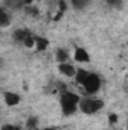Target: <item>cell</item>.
<instances>
[{
	"label": "cell",
	"instance_id": "obj_1",
	"mask_svg": "<svg viewBox=\"0 0 128 130\" xmlns=\"http://www.w3.org/2000/svg\"><path fill=\"white\" fill-rule=\"evenodd\" d=\"M78 101L80 95L71 91H63L60 95V107H62V113L65 117L74 115L78 110Z\"/></svg>",
	"mask_w": 128,
	"mask_h": 130
},
{
	"label": "cell",
	"instance_id": "obj_2",
	"mask_svg": "<svg viewBox=\"0 0 128 130\" xmlns=\"http://www.w3.org/2000/svg\"><path fill=\"white\" fill-rule=\"evenodd\" d=\"M102 107H104V101H102L101 98H96V97L80 98V101H78V109H80L83 113H86V115L96 113V112H99Z\"/></svg>",
	"mask_w": 128,
	"mask_h": 130
},
{
	"label": "cell",
	"instance_id": "obj_3",
	"mask_svg": "<svg viewBox=\"0 0 128 130\" xmlns=\"http://www.w3.org/2000/svg\"><path fill=\"white\" fill-rule=\"evenodd\" d=\"M81 86L84 88L86 94L94 95V94H96L99 91V88H101V77L96 73H89L88 77H86V80H84V83Z\"/></svg>",
	"mask_w": 128,
	"mask_h": 130
},
{
	"label": "cell",
	"instance_id": "obj_4",
	"mask_svg": "<svg viewBox=\"0 0 128 130\" xmlns=\"http://www.w3.org/2000/svg\"><path fill=\"white\" fill-rule=\"evenodd\" d=\"M74 59H75V62L86 64V62L91 61V56H89V53H88L86 48H83V47H75V50H74Z\"/></svg>",
	"mask_w": 128,
	"mask_h": 130
},
{
	"label": "cell",
	"instance_id": "obj_5",
	"mask_svg": "<svg viewBox=\"0 0 128 130\" xmlns=\"http://www.w3.org/2000/svg\"><path fill=\"white\" fill-rule=\"evenodd\" d=\"M57 70L60 74H63L65 77H74L75 74V67L71 65L69 62H63V64H59L57 65Z\"/></svg>",
	"mask_w": 128,
	"mask_h": 130
},
{
	"label": "cell",
	"instance_id": "obj_6",
	"mask_svg": "<svg viewBox=\"0 0 128 130\" xmlns=\"http://www.w3.org/2000/svg\"><path fill=\"white\" fill-rule=\"evenodd\" d=\"M5 103L8 104V106H17L20 101H21V97L17 94V92H12V91H8V92H5Z\"/></svg>",
	"mask_w": 128,
	"mask_h": 130
},
{
	"label": "cell",
	"instance_id": "obj_7",
	"mask_svg": "<svg viewBox=\"0 0 128 130\" xmlns=\"http://www.w3.org/2000/svg\"><path fill=\"white\" fill-rule=\"evenodd\" d=\"M48 44H50V41L47 38H44V36H35V48H36V52H39V53L45 52L48 48Z\"/></svg>",
	"mask_w": 128,
	"mask_h": 130
},
{
	"label": "cell",
	"instance_id": "obj_8",
	"mask_svg": "<svg viewBox=\"0 0 128 130\" xmlns=\"http://www.w3.org/2000/svg\"><path fill=\"white\" fill-rule=\"evenodd\" d=\"M30 33L32 32H30L29 29H26V27H23V29H15V32L12 33V38H14L15 42H23Z\"/></svg>",
	"mask_w": 128,
	"mask_h": 130
},
{
	"label": "cell",
	"instance_id": "obj_9",
	"mask_svg": "<svg viewBox=\"0 0 128 130\" xmlns=\"http://www.w3.org/2000/svg\"><path fill=\"white\" fill-rule=\"evenodd\" d=\"M54 56H56V61H57L59 64H63V62H68V61H69V53H68V50H65L62 47L56 48Z\"/></svg>",
	"mask_w": 128,
	"mask_h": 130
},
{
	"label": "cell",
	"instance_id": "obj_10",
	"mask_svg": "<svg viewBox=\"0 0 128 130\" xmlns=\"http://www.w3.org/2000/svg\"><path fill=\"white\" fill-rule=\"evenodd\" d=\"M88 74H89V71H86V70H83V68H80V70H75V74H74V79H75V83L81 86V85L84 83V80H86V77H88Z\"/></svg>",
	"mask_w": 128,
	"mask_h": 130
},
{
	"label": "cell",
	"instance_id": "obj_11",
	"mask_svg": "<svg viewBox=\"0 0 128 130\" xmlns=\"http://www.w3.org/2000/svg\"><path fill=\"white\" fill-rule=\"evenodd\" d=\"M9 24H11V15L3 8H0V27H8Z\"/></svg>",
	"mask_w": 128,
	"mask_h": 130
},
{
	"label": "cell",
	"instance_id": "obj_12",
	"mask_svg": "<svg viewBox=\"0 0 128 130\" xmlns=\"http://www.w3.org/2000/svg\"><path fill=\"white\" fill-rule=\"evenodd\" d=\"M71 2V5H72V8H75V9H84V8H88L89 6V0H69Z\"/></svg>",
	"mask_w": 128,
	"mask_h": 130
},
{
	"label": "cell",
	"instance_id": "obj_13",
	"mask_svg": "<svg viewBox=\"0 0 128 130\" xmlns=\"http://www.w3.org/2000/svg\"><path fill=\"white\" fill-rule=\"evenodd\" d=\"M23 9H24L26 14H29V15H32V17H38V15H39V9H38L35 5H26V6H23Z\"/></svg>",
	"mask_w": 128,
	"mask_h": 130
},
{
	"label": "cell",
	"instance_id": "obj_14",
	"mask_svg": "<svg viewBox=\"0 0 128 130\" xmlns=\"http://www.w3.org/2000/svg\"><path fill=\"white\" fill-rule=\"evenodd\" d=\"M6 6L14 8V9L23 8V6H24V0H6Z\"/></svg>",
	"mask_w": 128,
	"mask_h": 130
},
{
	"label": "cell",
	"instance_id": "obj_15",
	"mask_svg": "<svg viewBox=\"0 0 128 130\" xmlns=\"http://www.w3.org/2000/svg\"><path fill=\"white\" fill-rule=\"evenodd\" d=\"M23 44H24V47L26 48H35V35H29L24 41H23Z\"/></svg>",
	"mask_w": 128,
	"mask_h": 130
},
{
	"label": "cell",
	"instance_id": "obj_16",
	"mask_svg": "<svg viewBox=\"0 0 128 130\" xmlns=\"http://www.w3.org/2000/svg\"><path fill=\"white\" fill-rule=\"evenodd\" d=\"M36 126H38V117H29L27 121H26V127L33 130V129H36Z\"/></svg>",
	"mask_w": 128,
	"mask_h": 130
},
{
	"label": "cell",
	"instance_id": "obj_17",
	"mask_svg": "<svg viewBox=\"0 0 128 130\" xmlns=\"http://www.w3.org/2000/svg\"><path fill=\"white\" fill-rule=\"evenodd\" d=\"M105 3H107L110 8H116V9L122 8V5H124L122 0H105Z\"/></svg>",
	"mask_w": 128,
	"mask_h": 130
},
{
	"label": "cell",
	"instance_id": "obj_18",
	"mask_svg": "<svg viewBox=\"0 0 128 130\" xmlns=\"http://www.w3.org/2000/svg\"><path fill=\"white\" fill-rule=\"evenodd\" d=\"M66 9H68V2L66 0H57V11L65 14Z\"/></svg>",
	"mask_w": 128,
	"mask_h": 130
},
{
	"label": "cell",
	"instance_id": "obj_19",
	"mask_svg": "<svg viewBox=\"0 0 128 130\" xmlns=\"http://www.w3.org/2000/svg\"><path fill=\"white\" fill-rule=\"evenodd\" d=\"M118 121H119V117H118L116 113H110V115H109V123H110V126L118 124Z\"/></svg>",
	"mask_w": 128,
	"mask_h": 130
},
{
	"label": "cell",
	"instance_id": "obj_20",
	"mask_svg": "<svg viewBox=\"0 0 128 130\" xmlns=\"http://www.w3.org/2000/svg\"><path fill=\"white\" fill-rule=\"evenodd\" d=\"M0 130H20V129L17 126H14V124H3Z\"/></svg>",
	"mask_w": 128,
	"mask_h": 130
},
{
	"label": "cell",
	"instance_id": "obj_21",
	"mask_svg": "<svg viewBox=\"0 0 128 130\" xmlns=\"http://www.w3.org/2000/svg\"><path fill=\"white\" fill-rule=\"evenodd\" d=\"M62 17H63V12H59V11H57V12L54 14V17H53V20H54V21H59V20H62Z\"/></svg>",
	"mask_w": 128,
	"mask_h": 130
},
{
	"label": "cell",
	"instance_id": "obj_22",
	"mask_svg": "<svg viewBox=\"0 0 128 130\" xmlns=\"http://www.w3.org/2000/svg\"><path fill=\"white\" fill-rule=\"evenodd\" d=\"M44 130H60L59 127H45Z\"/></svg>",
	"mask_w": 128,
	"mask_h": 130
},
{
	"label": "cell",
	"instance_id": "obj_23",
	"mask_svg": "<svg viewBox=\"0 0 128 130\" xmlns=\"http://www.w3.org/2000/svg\"><path fill=\"white\" fill-rule=\"evenodd\" d=\"M27 130H30V129H27Z\"/></svg>",
	"mask_w": 128,
	"mask_h": 130
}]
</instances>
